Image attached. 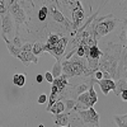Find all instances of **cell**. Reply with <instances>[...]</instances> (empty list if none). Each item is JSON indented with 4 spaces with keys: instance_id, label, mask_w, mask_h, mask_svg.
<instances>
[{
    "instance_id": "36",
    "label": "cell",
    "mask_w": 127,
    "mask_h": 127,
    "mask_svg": "<svg viewBox=\"0 0 127 127\" xmlns=\"http://www.w3.org/2000/svg\"><path fill=\"white\" fill-rule=\"evenodd\" d=\"M125 127H127V123H126V126H125Z\"/></svg>"
},
{
    "instance_id": "21",
    "label": "cell",
    "mask_w": 127,
    "mask_h": 127,
    "mask_svg": "<svg viewBox=\"0 0 127 127\" xmlns=\"http://www.w3.org/2000/svg\"><path fill=\"white\" fill-rule=\"evenodd\" d=\"M47 14H48V8L47 6H41L39 10H38V19L41 22H45L46 18H47Z\"/></svg>"
},
{
    "instance_id": "2",
    "label": "cell",
    "mask_w": 127,
    "mask_h": 127,
    "mask_svg": "<svg viewBox=\"0 0 127 127\" xmlns=\"http://www.w3.org/2000/svg\"><path fill=\"white\" fill-rule=\"evenodd\" d=\"M87 70H88V61L83 60L81 57H74L62 62V71L66 78L79 76L81 74H85Z\"/></svg>"
},
{
    "instance_id": "15",
    "label": "cell",
    "mask_w": 127,
    "mask_h": 127,
    "mask_svg": "<svg viewBox=\"0 0 127 127\" xmlns=\"http://www.w3.org/2000/svg\"><path fill=\"white\" fill-rule=\"evenodd\" d=\"M51 74H52V76H54V79H57L62 75V62H61V60H57L56 64L52 66Z\"/></svg>"
},
{
    "instance_id": "16",
    "label": "cell",
    "mask_w": 127,
    "mask_h": 127,
    "mask_svg": "<svg viewBox=\"0 0 127 127\" xmlns=\"http://www.w3.org/2000/svg\"><path fill=\"white\" fill-rule=\"evenodd\" d=\"M102 56H103V52L98 48V46H94V47L89 48V57H88V60L89 59H92V60H99Z\"/></svg>"
},
{
    "instance_id": "5",
    "label": "cell",
    "mask_w": 127,
    "mask_h": 127,
    "mask_svg": "<svg viewBox=\"0 0 127 127\" xmlns=\"http://www.w3.org/2000/svg\"><path fill=\"white\" fill-rule=\"evenodd\" d=\"M79 116L81 117V121L84 123H87L89 126H95V127H98V123H99V116L98 113L95 112L93 108H88L85 111H80L78 112Z\"/></svg>"
},
{
    "instance_id": "25",
    "label": "cell",
    "mask_w": 127,
    "mask_h": 127,
    "mask_svg": "<svg viewBox=\"0 0 127 127\" xmlns=\"http://www.w3.org/2000/svg\"><path fill=\"white\" fill-rule=\"evenodd\" d=\"M65 109H67V111H71L74 107H75V104H76V100L75 99H66L65 102Z\"/></svg>"
},
{
    "instance_id": "4",
    "label": "cell",
    "mask_w": 127,
    "mask_h": 127,
    "mask_svg": "<svg viewBox=\"0 0 127 127\" xmlns=\"http://www.w3.org/2000/svg\"><path fill=\"white\" fill-rule=\"evenodd\" d=\"M8 12L14 18V22L17 24H22V23L26 22V13H24V9L22 8V1L10 0Z\"/></svg>"
},
{
    "instance_id": "18",
    "label": "cell",
    "mask_w": 127,
    "mask_h": 127,
    "mask_svg": "<svg viewBox=\"0 0 127 127\" xmlns=\"http://www.w3.org/2000/svg\"><path fill=\"white\" fill-rule=\"evenodd\" d=\"M88 93H89V97H90V105H92V108H93L94 104L98 102V95H97V93H95V90H94V87H93V83L92 81L89 84Z\"/></svg>"
},
{
    "instance_id": "9",
    "label": "cell",
    "mask_w": 127,
    "mask_h": 127,
    "mask_svg": "<svg viewBox=\"0 0 127 127\" xmlns=\"http://www.w3.org/2000/svg\"><path fill=\"white\" fill-rule=\"evenodd\" d=\"M13 32V18L10 15V13H5L3 15V20H1V34L3 36H8Z\"/></svg>"
},
{
    "instance_id": "17",
    "label": "cell",
    "mask_w": 127,
    "mask_h": 127,
    "mask_svg": "<svg viewBox=\"0 0 127 127\" xmlns=\"http://www.w3.org/2000/svg\"><path fill=\"white\" fill-rule=\"evenodd\" d=\"M13 84L19 88L24 87L26 84V75L24 74H15V75L13 76Z\"/></svg>"
},
{
    "instance_id": "10",
    "label": "cell",
    "mask_w": 127,
    "mask_h": 127,
    "mask_svg": "<svg viewBox=\"0 0 127 127\" xmlns=\"http://www.w3.org/2000/svg\"><path fill=\"white\" fill-rule=\"evenodd\" d=\"M18 59L22 61L26 66L29 65L31 62H33V64H37V62H38L37 56H34L33 54H32V52H24V51H22V50H20V54H19Z\"/></svg>"
},
{
    "instance_id": "32",
    "label": "cell",
    "mask_w": 127,
    "mask_h": 127,
    "mask_svg": "<svg viewBox=\"0 0 127 127\" xmlns=\"http://www.w3.org/2000/svg\"><path fill=\"white\" fill-rule=\"evenodd\" d=\"M103 79H112V78L107 71H103Z\"/></svg>"
},
{
    "instance_id": "14",
    "label": "cell",
    "mask_w": 127,
    "mask_h": 127,
    "mask_svg": "<svg viewBox=\"0 0 127 127\" xmlns=\"http://www.w3.org/2000/svg\"><path fill=\"white\" fill-rule=\"evenodd\" d=\"M76 102L79 104L84 105V107H87V108H92V105H90V97H89V93L88 92L80 94L79 97H78V99H76Z\"/></svg>"
},
{
    "instance_id": "12",
    "label": "cell",
    "mask_w": 127,
    "mask_h": 127,
    "mask_svg": "<svg viewBox=\"0 0 127 127\" xmlns=\"http://www.w3.org/2000/svg\"><path fill=\"white\" fill-rule=\"evenodd\" d=\"M64 111H65V103L61 102V100H57V102L48 109V112H51L52 114H55V116L64 113Z\"/></svg>"
},
{
    "instance_id": "13",
    "label": "cell",
    "mask_w": 127,
    "mask_h": 127,
    "mask_svg": "<svg viewBox=\"0 0 127 127\" xmlns=\"http://www.w3.org/2000/svg\"><path fill=\"white\" fill-rule=\"evenodd\" d=\"M1 36H3V34H1ZM3 39H4V42L6 43V47H8V50H9V54H10V55H13L14 57H18L19 54H20V48H17V47L12 43V42L8 39V37L3 36Z\"/></svg>"
},
{
    "instance_id": "30",
    "label": "cell",
    "mask_w": 127,
    "mask_h": 127,
    "mask_svg": "<svg viewBox=\"0 0 127 127\" xmlns=\"http://www.w3.org/2000/svg\"><path fill=\"white\" fill-rule=\"evenodd\" d=\"M120 97L122 98V100H127V89H126V90H123V92L120 94Z\"/></svg>"
},
{
    "instance_id": "8",
    "label": "cell",
    "mask_w": 127,
    "mask_h": 127,
    "mask_svg": "<svg viewBox=\"0 0 127 127\" xmlns=\"http://www.w3.org/2000/svg\"><path fill=\"white\" fill-rule=\"evenodd\" d=\"M90 81L94 84L97 83L98 85L100 87L102 92L104 95H107L111 90H116V83L112 79H102V80H95V79H90Z\"/></svg>"
},
{
    "instance_id": "11",
    "label": "cell",
    "mask_w": 127,
    "mask_h": 127,
    "mask_svg": "<svg viewBox=\"0 0 127 127\" xmlns=\"http://www.w3.org/2000/svg\"><path fill=\"white\" fill-rule=\"evenodd\" d=\"M55 125L60 127H67L69 126V114L67 113H61L55 116Z\"/></svg>"
},
{
    "instance_id": "28",
    "label": "cell",
    "mask_w": 127,
    "mask_h": 127,
    "mask_svg": "<svg viewBox=\"0 0 127 127\" xmlns=\"http://www.w3.org/2000/svg\"><path fill=\"white\" fill-rule=\"evenodd\" d=\"M12 43H13L17 48H22V46H23V45H20V39H19L18 36H15V37L13 38V42H12Z\"/></svg>"
},
{
    "instance_id": "31",
    "label": "cell",
    "mask_w": 127,
    "mask_h": 127,
    "mask_svg": "<svg viewBox=\"0 0 127 127\" xmlns=\"http://www.w3.org/2000/svg\"><path fill=\"white\" fill-rule=\"evenodd\" d=\"M36 80H37V83H38V84H41L42 81H43V75H41V74H38V75L36 76Z\"/></svg>"
},
{
    "instance_id": "27",
    "label": "cell",
    "mask_w": 127,
    "mask_h": 127,
    "mask_svg": "<svg viewBox=\"0 0 127 127\" xmlns=\"http://www.w3.org/2000/svg\"><path fill=\"white\" fill-rule=\"evenodd\" d=\"M39 104H43V103H46V102H48V97L46 94H41L39 97H38V100H37Z\"/></svg>"
},
{
    "instance_id": "29",
    "label": "cell",
    "mask_w": 127,
    "mask_h": 127,
    "mask_svg": "<svg viewBox=\"0 0 127 127\" xmlns=\"http://www.w3.org/2000/svg\"><path fill=\"white\" fill-rule=\"evenodd\" d=\"M45 79L48 81V83H54V76H52V74H51V71H47L46 74H45Z\"/></svg>"
},
{
    "instance_id": "33",
    "label": "cell",
    "mask_w": 127,
    "mask_h": 127,
    "mask_svg": "<svg viewBox=\"0 0 127 127\" xmlns=\"http://www.w3.org/2000/svg\"><path fill=\"white\" fill-rule=\"evenodd\" d=\"M38 127H45V126H43V125H39V126H38Z\"/></svg>"
},
{
    "instance_id": "35",
    "label": "cell",
    "mask_w": 127,
    "mask_h": 127,
    "mask_svg": "<svg viewBox=\"0 0 127 127\" xmlns=\"http://www.w3.org/2000/svg\"><path fill=\"white\" fill-rule=\"evenodd\" d=\"M55 127H60V126H55ZM67 127H70V126H67Z\"/></svg>"
},
{
    "instance_id": "23",
    "label": "cell",
    "mask_w": 127,
    "mask_h": 127,
    "mask_svg": "<svg viewBox=\"0 0 127 127\" xmlns=\"http://www.w3.org/2000/svg\"><path fill=\"white\" fill-rule=\"evenodd\" d=\"M42 51H43V45H42L41 42H36V43L33 45V50H32V54H33L34 56H38Z\"/></svg>"
},
{
    "instance_id": "24",
    "label": "cell",
    "mask_w": 127,
    "mask_h": 127,
    "mask_svg": "<svg viewBox=\"0 0 127 127\" xmlns=\"http://www.w3.org/2000/svg\"><path fill=\"white\" fill-rule=\"evenodd\" d=\"M60 36H57V34H50L48 36V38H47V45H55V43H57V42L60 41Z\"/></svg>"
},
{
    "instance_id": "26",
    "label": "cell",
    "mask_w": 127,
    "mask_h": 127,
    "mask_svg": "<svg viewBox=\"0 0 127 127\" xmlns=\"http://www.w3.org/2000/svg\"><path fill=\"white\" fill-rule=\"evenodd\" d=\"M20 50L24 51V52H32V50H33V45H32V43H26V45L22 46Z\"/></svg>"
},
{
    "instance_id": "1",
    "label": "cell",
    "mask_w": 127,
    "mask_h": 127,
    "mask_svg": "<svg viewBox=\"0 0 127 127\" xmlns=\"http://www.w3.org/2000/svg\"><path fill=\"white\" fill-rule=\"evenodd\" d=\"M118 23V19L114 18L113 15H105L100 18H95L93 20L92 26V34L95 39H100L102 37L107 36L111 31L114 29L116 24Z\"/></svg>"
},
{
    "instance_id": "3",
    "label": "cell",
    "mask_w": 127,
    "mask_h": 127,
    "mask_svg": "<svg viewBox=\"0 0 127 127\" xmlns=\"http://www.w3.org/2000/svg\"><path fill=\"white\" fill-rule=\"evenodd\" d=\"M67 43H69V38L67 37H61L60 41L55 45H47L46 43L43 46V51H47L51 55H54L56 57V60H61V57L64 56V54H65Z\"/></svg>"
},
{
    "instance_id": "20",
    "label": "cell",
    "mask_w": 127,
    "mask_h": 127,
    "mask_svg": "<svg viewBox=\"0 0 127 127\" xmlns=\"http://www.w3.org/2000/svg\"><path fill=\"white\" fill-rule=\"evenodd\" d=\"M127 89V80L126 79H120L118 80V83L116 84V94L117 95H120L123 90H126Z\"/></svg>"
},
{
    "instance_id": "19",
    "label": "cell",
    "mask_w": 127,
    "mask_h": 127,
    "mask_svg": "<svg viewBox=\"0 0 127 127\" xmlns=\"http://www.w3.org/2000/svg\"><path fill=\"white\" fill-rule=\"evenodd\" d=\"M88 89H89V85H88L87 83H83V84L76 85L75 88H72V94H75V95H78V97H79L80 94L88 92Z\"/></svg>"
},
{
    "instance_id": "22",
    "label": "cell",
    "mask_w": 127,
    "mask_h": 127,
    "mask_svg": "<svg viewBox=\"0 0 127 127\" xmlns=\"http://www.w3.org/2000/svg\"><path fill=\"white\" fill-rule=\"evenodd\" d=\"M9 4L10 0H0V15H4L5 13H8Z\"/></svg>"
},
{
    "instance_id": "6",
    "label": "cell",
    "mask_w": 127,
    "mask_h": 127,
    "mask_svg": "<svg viewBox=\"0 0 127 127\" xmlns=\"http://www.w3.org/2000/svg\"><path fill=\"white\" fill-rule=\"evenodd\" d=\"M48 10L51 12V15H52V19L55 20V22H57V23H61V24H64L65 26V28L67 29V31H70V29H72V22H70V20L64 15L62 13H61V10H59L54 4H52L51 6H48Z\"/></svg>"
},
{
    "instance_id": "7",
    "label": "cell",
    "mask_w": 127,
    "mask_h": 127,
    "mask_svg": "<svg viewBox=\"0 0 127 127\" xmlns=\"http://www.w3.org/2000/svg\"><path fill=\"white\" fill-rule=\"evenodd\" d=\"M71 19H72V31H74V36H75V32L83 26L84 19H85V13H84V9L81 6V4L71 12Z\"/></svg>"
},
{
    "instance_id": "34",
    "label": "cell",
    "mask_w": 127,
    "mask_h": 127,
    "mask_svg": "<svg viewBox=\"0 0 127 127\" xmlns=\"http://www.w3.org/2000/svg\"><path fill=\"white\" fill-rule=\"evenodd\" d=\"M126 39H127V29H126Z\"/></svg>"
}]
</instances>
